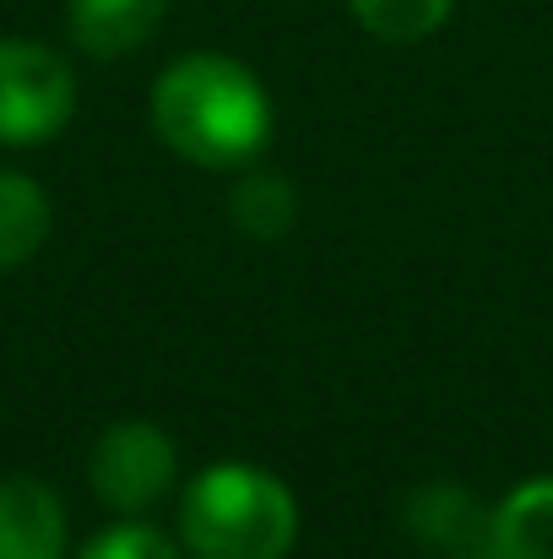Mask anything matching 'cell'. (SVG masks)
Returning a JSON list of instances; mask_svg holds the SVG:
<instances>
[{"label": "cell", "mask_w": 553, "mask_h": 559, "mask_svg": "<svg viewBox=\"0 0 553 559\" xmlns=\"http://www.w3.org/2000/svg\"><path fill=\"white\" fill-rule=\"evenodd\" d=\"M49 239V195L38 180L0 169V266H22Z\"/></svg>", "instance_id": "obj_9"}, {"label": "cell", "mask_w": 553, "mask_h": 559, "mask_svg": "<svg viewBox=\"0 0 553 559\" xmlns=\"http://www.w3.org/2000/svg\"><path fill=\"white\" fill-rule=\"evenodd\" d=\"M450 559H500L489 544H478V549H461V555H450Z\"/></svg>", "instance_id": "obj_13"}, {"label": "cell", "mask_w": 553, "mask_h": 559, "mask_svg": "<svg viewBox=\"0 0 553 559\" xmlns=\"http://www.w3.org/2000/svg\"><path fill=\"white\" fill-rule=\"evenodd\" d=\"M76 559H180V549L147 522H120V527L87 538V549Z\"/></svg>", "instance_id": "obj_12"}, {"label": "cell", "mask_w": 553, "mask_h": 559, "mask_svg": "<svg viewBox=\"0 0 553 559\" xmlns=\"http://www.w3.org/2000/svg\"><path fill=\"white\" fill-rule=\"evenodd\" d=\"M489 549L500 559H553V478H527L494 506Z\"/></svg>", "instance_id": "obj_8"}, {"label": "cell", "mask_w": 553, "mask_h": 559, "mask_svg": "<svg viewBox=\"0 0 553 559\" xmlns=\"http://www.w3.org/2000/svg\"><path fill=\"white\" fill-rule=\"evenodd\" d=\"M153 131L201 169L250 164L272 136V98L233 55H184L153 82Z\"/></svg>", "instance_id": "obj_1"}, {"label": "cell", "mask_w": 553, "mask_h": 559, "mask_svg": "<svg viewBox=\"0 0 553 559\" xmlns=\"http://www.w3.org/2000/svg\"><path fill=\"white\" fill-rule=\"evenodd\" d=\"M180 538L195 559H288L299 544V500L250 462H217L184 489Z\"/></svg>", "instance_id": "obj_2"}, {"label": "cell", "mask_w": 553, "mask_h": 559, "mask_svg": "<svg viewBox=\"0 0 553 559\" xmlns=\"http://www.w3.org/2000/svg\"><path fill=\"white\" fill-rule=\"evenodd\" d=\"M0 559H65V506L44 478H0Z\"/></svg>", "instance_id": "obj_5"}, {"label": "cell", "mask_w": 553, "mask_h": 559, "mask_svg": "<svg viewBox=\"0 0 553 559\" xmlns=\"http://www.w3.org/2000/svg\"><path fill=\"white\" fill-rule=\"evenodd\" d=\"M293 217H299V190L288 186L282 175H250V180H239V190H233V228L239 234L272 245V239H282L293 228Z\"/></svg>", "instance_id": "obj_10"}, {"label": "cell", "mask_w": 553, "mask_h": 559, "mask_svg": "<svg viewBox=\"0 0 553 559\" xmlns=\"http://www.w3.org/2000/svg\"><path fill=\"white\" fill-rule=\"evenodd\" d=\"M359 27L374 33L380 44H423L429 33H440L450 22L456 0H348Z\"/></svg>", "instance_id": "obj_11"}, {"label": "cell", "mask_w": 553, "mask_h": 559, "mask_svg": "<svg viewBox=\"0 0 553 559\" xmlns=\"http://www.w3.org/2000/svg\"><path fill=\"white\" fill-rule=\"evenodd\" d=\"M489 516L494 511H483V500L472 489H461V484H423L401 506L407 533L418 544H429V549H445V555L489 544Z\"/></svg>", "instance_id": "obj_6"}, {"label": "cell", "mask_w": 553, "mask_h": 559, "mask_svg": "<svg viewBox=\"0 0 553 559\" xmlns=\"http://www.w3.org/2000/svg\"><path fill=\"white\" fill-rule=\"evenodd\" d=\"M76 109L71 66L33 38H0V142L27 147L65 131Z\"/></svg>", "instance_id": "obj_3"}, {"label": "cell", "mask_w": 553, "mask_h": 559, "mask_svg": "<svg viewBox=\"0 0 553 559\" xmlns=\"http://www.w3.org/2000/svg\"><path fill=\"white\" fill-rule=\"evenodd\" d=\"M164 16H169V0H71L65 5L71 38L93 60H120V55L142 49Z\"/></svg>", "instance_id": "obj_7"}, {"label": "cell", "mask_w": 553, "mask_h": 559, "mask_svg": "<svg viewBox=\"0 0 553 559\" xmlns=\"http://www.w3.org/2000/svg\"><path fill=\"white\" fill-rule=\"evenodd\" d=\"M175 473H180V456H175V440L147 424V418H120L109 424L98 440H93V456H87V478H93V495L120 511V516H142L153 511L169 489H175Z\"/></svg>", "instance_id": "obj_4"}]
</instances>
